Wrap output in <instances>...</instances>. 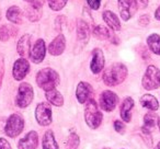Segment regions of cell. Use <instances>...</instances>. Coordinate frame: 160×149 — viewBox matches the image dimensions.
I'll return each instance as SVG.
<instances>
[{"mask_svg":"<svg viewBox=\"0 0 160 149\" xmlns=\"http://www.w3.org/2000/svg\"><path fill=\"white\" fill-rule=\"evenodd\" d=\"M36 83L44 91L56 89L59 83V75L52 68H43L36 73Z\"/></svg>","mask_w":160,"mask_h":149,"instance_id":"2","label":"cell"},{"mask_svg":"<svg viewBox=\"0 0 160 149\" xmlns=\"http://www.w3.org/2000/svg\"><path fill=\"white\" fill-rule=\"evenodd\" d=\"M90 35H91V31L88 25V23L85 20H78L77 23V40L78 43L85 46L88 42H89Z\"/></svg>","mask_w":160,"mask_h":149,"instance_id":"14","label":"cell"},{"mask_svg":"<svg viewBox=\"0 0 160 149\" xmlns=\"http://www.w3.org/2000/svg\"><path fill=\"white\" fill-rule=\"evenodd\" d=\"M45 98L48 101L49 103H52L55 107H62L64 104V97L62 96L59 91H57L56 89L49 90V91H46L45 93Z\"/></svg>","mask_w":160,"mask_h":149,"instance_id":"23","label":"cell"},{"mask_svg":"<svg viewBox=\"0 0 160 149\" xmlns=\"http://www.w3.org/2000/svg\"><path fill=\"white\" fill-rule=\"evenodd\" d=\"M102 18L111 30H113V31H120L121 30L120 19L118 18V16L114 12L110 11V10H105L102 13Z\"/></svg>","mask_w":160,"mask_h":149,"instance_id":"20","label":"cell"},{"mask_svg":"<svg viewBox=\"0 0 160 149\" xmlns=\"http://www.w3.org/2000/svg\"><path fill=\"white\" fill-rule=\"evenodd\" d=\"M42 147L43 149H59L53 131L48 129V131H46L44 133L42 140Z\"/></svg>","mask_w":160,"mask_h":149,"instance_id":"22","label":"cell"},{"mask_svg":"<svg viewBox=\"0 0 160 149\" xmlns=\"http://www.w3.org/2000/svg\"><path fill=\"white\" fill-rule=\"evenodd\" d=\"M147 45L149 49L156 55H160V35L159 34H150L147 37Z\"/></svg>","mask_w":160,"mask_h":149,"instance_id":"26","label":"cell"},{"mask_svg":"<svg viewBox=\"0 0 160 149\" xmlns=\"http://www.w3.org/2000/svg\"><path fill=\"white\" fill-rule=\"evenodd\" d=\"M36 122L41 126H47L52 123V107L48 103L41 102L36 105L35 109Z\"/></svg>","mask_w":160,"mask_h":149,"instance_id":"7","label":"cell"},{"mask_svg":"<svg viewBox=\"0 0 160 149\" xmlns=\"http://www.w3.org/2000/svg\"><path fill=\"white\" fill-rule=\"evenodd\" d=\"M150 22V19H149L148 14H144V16H140L139 20H138V23H139L142 27H147Z\"/></svg>","mask_w":160,"mask_h":149,"instance_id":"33","label":"cell"},{"mask_svg":"<svg viewBox=\"0 0 160 149\" xmlns=\"http://www.w3.org/2000/svg\"><path fill=\"white\" fill-rule=\"evenodd\" d=\"M65 47H66V38L62 34H59L48 45V53L53 56H59L64 53Z\"/></svg>","mask_w":160,"mask_h":149,"instance_id":"17","label":"cell"},{"mask_svg":"<svg viewBox=\"0 0 160 149\" xmlns=\"http://www.w3.org/2000/svg\"><path fill=\"white\" fill-rule=\"evenodd\" d=\"M24 1H27V2H29V3H31V2H33L34 0H24Z\"/></svg>","mask_w":160,"mask_h":149,"instance_id":"40","label":"cell"},{"mask_svg":"<svg viewBox=\"0 0 160 149\" xmlns=\"http://www.w3.org/2000/svg\"><path fill=\"white\" fill-rule=\"evenodd\" d=\"M24 128V118L18 113H13L8 117L5 125V134L10 138H16Z\"/></svg>","mask_w":160,"mask_h":149,"instance_id":"4","label":"cell"},{"mask_svg":"<svg viewBox=\"0 0 160 149\" xmlns=\"http://www.w3.org/2000/svg\"><path fill=\"white\" fill-rule=\"evenodd\" d=\"M134 105V100L131 98V97H127L123 100L122 104H121V109H120V114H121V117L124 122L129 123L132 120V113L131 111L133 110Z\"/></svg>","mask_w":160,"mask_h":149,"instance_id":"19","label":"cell"},{"mask_svg":"<svg viewBox=\"0 0 160 149\" xmlns=\"http://www.w3.org/2000/svg\"><path fill=\"white\" fill-rule=\"evenodd\" d=\"M0 20H1V11H0Z\"/></svg>","mask_w":160,"mask_h":149,"instance_id":"41","label":"cell"},{"mask_svg":"<svg viewBox=\"0 0 160 149\" xmlns=\"http://www.w3.org/2000/svg\"><path fill=\"white\" fill-rule=\"evenodd\" d=\"M48 6L53 11H59L66 6L68 0H47Z\"/></svg>","mask_w":160,"mask_h":149,"instance_id":"30","label":"cell"},{"mask_svg":"<svg viewBox=\"0 0 160 149\" xmlns=\"http://www.w3.org/2000/svg\"><path fill=\"white\" fill-rule=\"evenodd\" d=\"M93 35L98 40H110L113 37V35L111 34L110 30L108 27H103V25H98L93 29Z\"/></svg>","mask_w":160,"mask_h":149,"instance_id":"27","label":"cell"},{"mask_svg":"<svg viewBox=\"0 0 160 149\" xmlns=\"http://www.w3.org/2000/svg\"><path fill=\"white\" fill-rule=\"evenodd\" d=\"M87 1H88L89 7L91 8L92 10H98L99 8H100L101 0H87Z\"/></svg>","mask_w":160,"mask_h":149,"instance_id":"32","label":"cell"},{"mask_svg":"<svg viewBox=\"0 0 160 149\" xmlns=\"http://www.w3.org/2000/svg\"><path fill=\"white\" fill-rule=\"evenodd\" d=\"M140 104L144 107H146V109L150 110L151 112H155L159 109L158 100L153 96H151V94H144L140 98Z\"/></svg>","mask_w":160,"mask_h":149,"instance_id":"24","label":"cell"},{"mask_svg":"<svg viewBox=\"0 0 160 149\" xmlns=\"http://www.w3.org/2000/svg\"><path fill=\"white\" fill-rule=\"evenodd\" d=\"M103 67H104V55H103V52L100 48H94L92 51L90 69H91L92 73L97 75V73H99L102 70Z\"/></svg>","mask_w":160,"mask_h":149,"instance_id":"15","label":"cell"},{"mask_svg":"<svg viewBox=\"0 0 160 149\" xmlns=\"http://www.w3.org/2000/svg\"><path fill=\"white\" fill-rule=\"evenodd\" d=\"M102 113L99 110V107L93 99L87 101L85 107V120L87 125L92 129H97L102 123Z\"/></svg>","mask_w":160,"mask_h":149,"instance_id":"3","label":"cell"},{"mask_svg":"<svg viewBox=\"0 0 160 149\" xmlns=\"http://www.w3.org/2000/svg\"><path fill=\"white\" fill-rule=\"evenodd\" d=\"M138 3V7L140 8H146L147 5H148V0H136Z\"/></svg>","mask_w":160,"mask_h":149,"instance_id":"36","label":"cell"},{"mask_svg":"<svg viewBox=\"0 0 160 149\" xmlns=\"http://www.w3.org/2000/svg\"><path fill=\"white\" fill-rule=\"evenodd\" d=\"M125 128H126V126H125V124L122 122V121L116 120L115 122H114V129H115L118 133L124 134L125 133Z\"/></svg>","mask_w":160,"mask_h":149,"instance_id":"31","label":"cell"},{"mask_svg":"<svg viewBox=\"0 0 160 149\" xmlns=\"http://www.w3.org/2000/svg\"><path fill=\"white\" fill-rule=\"evenodd\" d=\"M142 85L146 90H156L160 87V69L153 65L147 67L142 77Z\"/></svg>","mask_w":160,"mask_h":149,"instance_id":"5","label":"cell"},{"mask_svg":"<svg viewBox=\"0 0 160 149\" xmlns=\"http://www.w3.org/2000/svg\"><path fill=\"white\" fill-rule=\"evenodd\" d=\"M79 136L76 133H71L69 135L68 139H67L66 142V149H78V146H79Z\"/></svg>","mask_w":160,"mask_h":149,"instance_id":"29","label":"cell"},{"mask_svg":"<svg viewBox=\"0 0 160 149\" xmlns=\"http://www.w3.org/2000/svg\"><path fill=\"white\" fill-rule=\"evenodd\" d=\"M18 30H16L13 27H9V25H2L0 27V41L1 42H7L11 36L16 35Z\"/></svg>","mask_w":160,"mask_h":149,"instance_id":"28","label":"cell"},{"mask_svg":"<svg viewBox=\"0 0 160 149\" xmlns=\"http://www.w3.org/2000/svg\"><path fill=\"white\" fill-rule=\"evenodd\" d=\"M7 19L13 24H21L23 22V12L17 6H11L9 9L7 10L6 13Z\"/></svg>","mask_w":160,"mask_h":149,"instance_id":"21","label":"cell"},{"mask_svg":"<svg viewBox=\"0 0 160 149\" xmlns=\"http://www.w3.org/2000/svg\"><path fill=\"white\" fill-rule=\"evenodd\" d=\"M30 51H31V35L24 34L18 41L17 52L22 58H27L28 56H30Z\"/></svg>","mask_w":160,"mask_h":149,"instance_id":"18","label":"cell"},{"mask_svg":"<svg viewBox=\"0 0 160 149\" xmlns=\"http://www.w3.org/2000/svg\"><path fill=\"white\" fill-rule=\"evenodd\" d=\"M118 5L121 18L124 21H128L138 9V3L136 0H118Z\"/></svg>","mask_w":160,"mask_h":149,"instance_id":"9","label":"cell"},{"mask_svg":"<svg viewBox=\"0 0 160 149\" xmlns=\"http://www.w3.org/2000/svg\"><path fill=\"white\" fill-rule=\"evenodd\" d=\"M92 92H93V90H92L90 83L86 82V81L79 82L77 86V90H76V97H77L78 102L81 103V104L86 103L88 100L91 99Z\"/></svg>","mask_w":160,"mask_h":149,"instance_id":"13","label":"cell"},{"mask_svg":"<svg viewBox=\"0 0 160 149\" xmlns=\"http://www.w3.org/2000/svg\"><path fill=\"white\" fill-rule=\"evenodd\" d=\"M34 98V90L32 86L28 82H22L19 86L18 93L16 97V104L17 107L21 109H25L32 103Z\"/></svg>","mask_w":160,"mask_h":149,"instance_id":"6","label":"cell"},{"mask_svg":"<svg viewBox=\"0 0 160 149\" xmlns=\"http://www.w3.org/2000/svg\"><path fill=\"white\" fill-rule=\"evenodd\" d=\"M155 18L157 19L158 21H160V6L158 7V9L156 10V12H155Z\"/></svg>","mask_w":160,"mask_h":149,"instance_id":"37","label":"cell"},{"mask_svg":"<svg viewBox=\"0 0 160 149\" xmlns=\"http://www.w3.org/2000/svg\"><path fill=\"white\" fill-rule=\"evenodd\" d=\"M157 120H158V116L153 112H149V113L145 114L144 125L142 127V132H144V133H151V129L156 125Z\"/></svg>","mask_w":160,"mask_h":149,"instance_id":"25","label":"cell"},{"mask_svg":"<svg viewBox=\"0 0 160 149\" xmlns=\"http://www.w3.org/2000/svg\"><path fill=\"white\" fill-rule=\"evenodd\" d=\"M3 76H5V67H3V64H1L0 65V89H1V86H2Z\"/></svg>","mask_w":160,"mask_h":149,"instance_id":"35","label":"cell"},{"mask_svg":"<svg viewBox=\"0 0 160 149\" xmlns=\"http://www.w3.org/2000/svg\"><path fill=\"white\" fill-rule=\"evenodd\" d=\"M38 146V134L31 131L18 142V149H36Z\"/></svg>","mask_w":160,"mask_h":149,"instance_id":"12","label":"cell"},{"mask_svg":"<svg viewBox=\"0 0 160 149\" xmlns=\"http://www.w3.org/2000/svg\"><path fill=\"white\" fill-rule=\"evenodd\" d=\"M118 102V97L116 93L110 90H105L100 94L99 104L100 107L105 112H112L116 107Z\"/></svg>","mask_w":160,"mask_h":149,"instance_id":"8","label":"cell"},{"mask_svg":"<svg viewBox=\"0 0 160 149\" xmlns=\"http://www.w3.org/2000/svg\"><path fill=\"white\" fill-rule=\"evenodd\" d=\"M127 67L122 62H114L109 66L103 72V82L109 87H115V86L122 83L127 77Z\"/></svg>","mask_w":160,"mask_h":149,"instance_id":"1","label":"cell"},{"mask_svg":"<svg viewBox=\"0 0 160 149\" xmlns=\"http://www.w3.org/2000/svg\"><path fill=\"white\" fill-rule=\"evenodd\" d=\"M155 149H160V142H158V145L156 146V148H155Z\"/></svg>","mask_w":160,"mask_h":149,"instance_id":"39","label":"cell"},{"mask_svg":"<svg viewBox=\"0 0 160 149\" xmlns=\"http://www.w3.org/2000/svg\"><path fill=\"white\" fill-rule=\"evenodd\" d=\"M42 7L43 2L38 0H34L33 2L30 3L29 7L25 9V16L31 22H38L42 17Z\"/></svg>","mask_w":160,"mask_h":149,"instance_id":"16","label":"cell"},{"mask_svg":"<svg viewBox=\"0 0 160 149\" xmlns=\"http://www.w3.org/2000/svg\"><path fill=\"white\" fill-rule=\"evenodd\" d=\"M103 149H110V148H103Z\"/></svg>","mask_w":160,"mask_h":149,"instance_id":"42","label":"cell"},{"mask_svg":"<svg viewBox=\"0 0 160 149\" xmlns=\"http://www.w3.org/2000/svg\"><path fill=\"white\" fill-rule=\"evenodd\" d=\"M30 71V62L27 58H19L14 62L13 68H12V76L16 80L21 81L27 77Z\"/></svg>","mask_w":160,"mask_h":149,"instance_id":"10","label":"cell"},{"mask_svg":"<svg viewBox=\"0 0 160 149\" xmlns=\"http://www.w3.org/2000/svg\"><path fill=\"white\" fill-rule=\"evenodd\" d=\"M45 55H46V45L44 40L38 38L30 51V59L34 64H41L44 60Z\"/></svg>","mask_w":160,"mask_h":149,"instance_id":"11","label":"cell"},{"mask_svg":"<svg viewBox=\"0 0 160 149\" xmlns=\"http://www.w3.org/2000/svg\"><path fill=\"white\" fill-rule=\"evenodd\" d=\"M157 122H158V126H159V131H160V117H158Z\"/></svg>","mask_w":160,"mask_h":149,"instance_id":"38","label":"cell"},{"mask_svg":"<svg viewBox=\"0 0 160 149\" xmlns=\"http://www.w3.org/2000/svg\"><path fill=\"white\" fill-rule=\"evenodd\" d=\"M0 149H12L10 142L6 138L0 137Z\"/></svg>","mask_w":160,"mask_h":149,"instance_id":"34","label":"cell"}]
</instances>
